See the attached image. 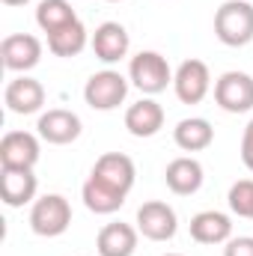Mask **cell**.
I'll use <instances>...</instances> for the list:
<instances>
[{"label":"cell","instance_id":"11","mask_svg":"<svg viewBox=\"0 0 253 256\" xmlns=\"http://www.w3.org/2000/svg\"><path fill=\"white\" fill-rule=\"evenodd\" d=\"M90 176H96L98 182H104L114 191H120L128 196V191L134 188V179H137V167H134V161L128 155H122V152H104L96 161V167H92Z\"/></svg>","mask_w":253,"mask_h":256},{"label":"cell","instance_id":"10","mask_svg":"<svg viewBox=\"0 0 253 256\" xmlns=\"http://www.w3.org/2000/svg\"><path fill=\"white\" fill-rule=\"evenodd\" d=\"M3 102L12 114L18 116H30V114H39L42 104H45V86L36 80V78H27V74H18L6 84L3 90Z\"/></svg>","mask_w":253,"mask_h":256},{"label":"cell","instance_id":"22","mask_svg":"<svg viewBox=\"0 0 253 256\" xmlns=\"http://www.w3.org/2000/svg\"><path fill=\"white\" fill-rule=\"evenodd\" d=\"M72 21H78V15H74V9H72L68 0H42L36 6V24L48 36L57 33V30H63L66 24H72Z\"/></svg>","mask_w":253,"mask_h":256},{"label":"cell","instance_id":"20","mask_svg":"<svg viewBox=\"0 0 253 256\" xmlns=\"http://www.w3.org/2000/svg\"><path fill=\"white\" fill-rule=\"evenodd\" d=\"M80 200H84V206H86L90 212H96V214H114V212H120V208L126 206V194L114 191L110 185L98 182L96 176H90V179L84 182Z\"/></svg>","mask_w":253,"mask_h":256},{"label":"cell","instance_id":"4","mask_svg":"<svg viewBox=\"0 0 253 256\" xmlns=\"http://www.w3.org/2000/svg\"><path fill=\"white\" fill-rule=\"evenodd\" d=\"M126 96H128V78L114 72V68L90 74V80L84 86V102L92 110H116L126 102Z\"/></svg>","mask_w":253,"mask_h":256},{"label":"cell","instance_id":"1","mask_svg":"<svg viewBox=\"0 0 253 256\" xmlns=\"http://www.w3.org/2000/svg\"><path fill=\"white\" fill-rule=\"evenodd\" d=\"M214 36L226 48H244L253 42V3L226 0L214 12Z\"/></svg>","mask_w":253,"mask_h":256},{"label":"cell","instance_id":"28","mask_svg":"<svg viewBox=\"0 0 253 256\" xmlns=\"http://www.w3.org/2000/svg\"><path fill=\"white\" fill-rule=\"evenodd\" d=\"M108 3H120V0H108Z\"/></svg>","mask_w":253,"mask_h":256},{"label":"cell","instance_id":"24","mask_svg":"<svg viewBox=\"0 0 253 256\" xmlns=\"http://www.w3.org/2000/svg\"><path fill=\"white\" fill-rule=\"evenodd\" d=\"M224 256H253V236H238V238H230Z\"/></svg>","mask_w":253,"mask_h":256},{"label":"cell","instance_id":"5","mask_svg":"<svg viewBox=\"0 0 253 256\" xmlns=\"http://www.w3.org/2000/svg\"><path fill=\"white\" fill-rule=\"evenodd\" d=\"M214 104L226 114L253 110V78L248 72H224L214 80Z\"/></svg>","mask_w":253,"mask_h":256},{"label":"cell","instance_id":"6","mask_svg":"<svg viewBox=\"0 0 253 256\" xmlns=\"http://www.w3.org/2000/svg\"><path fill=\"white\" fill-rule=\"evenodd\" d=\"M137 230L149 242H170L179 230V218H176L173 206H167L161 200H149L137 208Z\"/></svg>","mask_w":253,"mask_h":256},{"label":"cell","instance_id":"23","mask_svg":"<svg viewBox=\"0 0 253 256\" xmlns=\"http://www.w3.org/2000/svg\"><path fill=\"white\" fill-rule=\"evenodd\" d=\"M226 202H230V212H232V214L250 218L253 220V179H238V182H232Z\"/></svg>","mask_w":253,"mask_h":256},{"label":"cell","instance_id":"27","mask_svg":"<svg viewBox=\"0 0 253 256\" xmlns=\"http://www.w3.org/2000/svg\"><path fill=\"white\" fill-rule=\"evenodd\" d=\"M161 256H182V254H161Z\"/></svg>","mask_w":253,"mask_h":256},{"label":"cell","instance_id":"8","mask_svg":"<svg viewBox=\"0 0 253 256\" xmlns=\"http://www.w3.org/2000/svg\"><path fill=\"white\" fill-rule=\"evenodd\" d=\"M39 155H42L39 137L30 131H6L0 140V167L33 170L39 164Z\"/></svg>","mask_w":253,"mask_h":256},{"label":"cell","instance_id":"18","mask_svg":"<svg viewBox=\"0 0 253 256\" xmlns=\"http://www.w3.org/2000/svg\"><path fill=\"white\" fill-rule=\"evenodd\" d=\"M126 128L134 137H155L164 128V108L155 98H140L126 110Z\"/></svg>","mask_w":253,"mask_h":256},{"label":"cell","instance_id":"25","mask_svg":"<svg viewBox=\"0 0 253 256\" xmlns=\"http://www.w3.org/2000/svg\"><path fill=\"white\" fill-rule=\"evenodd\" d=\"M242 161L253 173V120L244 126V134H242Z\"/></svg>","mask_w":253,"mask_h":256},{"label":"cell","instance_id":"14","mask_svg":"<svg viewBox=\"0 0 253 256\" xmlns=\"http://www.w3.org/2000/svg\"><path fill=\"white\" fill-rule=\"evenodd\" d=\"M190 238L196 244H226L232 238V220H230V214H224L218 208L196 212L190 218Z\"/></svg>","mask_w":253,"mask_h":256},{"label":"cell","instance_id":"7","mask_svg":"<svg viewBox=\"0 0 253 256\" xmlns=\"http://www.w3.org/2000/svg\"><path fill=\"white\" fill-rule=\"evenodd\" d=\"M212 90V72L202 60H185L173 72V92L182 104H200Z\"/></svg>","mask_w":253,"mask_h":256},{"label":"cell","instance_id":"19","mask_svg":"<svg viewBox=\"0 0 253 256\" xmlns=\"http://www.w3.org/2000/svg\"><path fill=\"white\" fill-rule=\"evenodd\" d=\"M173 140L182 152H202L214 143V128L202 116H188L173 128Z\"/></svg>","mask_w":253,"mask_h":256},{"label":"cell","instance_id":"12","mask_svg":"<svg viewBox=\"0 0 253 256\" xmlns=\"http://www.w3.org/2000/svg\"><path fill=\"white\" fill-rule=\"evenodd\" d=\"M80 128H84L80 126V116L72 114V110H66V108H51V110H45V114L39 116V122H36L39 137L48 140V143H54V146L74 143V140L80 137Z\"/></svg>","mask_w":253,"mask_h":256},{"label":"cell","instance_id":"17","mask_svg":"<svg viewBox=\"0 0 253 256\" xmlns=\"http://www.w3.org/2000/svg\"><path fill=\"white\" fill-rule=\"evenodd\" d=\"M137 236H140V230H134L131 224H122V220L104 224L98 230L96 250H98V256H134Z\"/></svg>","mask_w":253,"mask_h":256},{"label":"cell","instance_id":"3","mask_svg":"<svg viewBox=\"0 0 253 256\" xmlns=\"http://www.w3.org/2000/svg\"><path fill=\"white\" fill-rule=\"evenodd\" d=\"M72 226V206L63 194H45L30 208V230L42 238H57Z\"/></svg>","mask_w":253,"mask_h":256},{"label":"cell","instance_id":"26","mask_svg":"<svg viewBox=\"0 0 253 256\" xmlns=\"http://www.w3.org/2000/svg\"><path fill=\"white\" fill-rule=\"evenodd\" d=\"M0 3H3V6H27L30 0H0Z\"/></svg>","mask_w":253,"mask_h":256},{"label":"cell","instance_id":"21","mask_svg":"<svg viewBox=\"0 0 253 256\" xmlns=\"http://www.w3.org/2000/svg\"><path fill=\"white\" fill-rule=\"evenodd\" d=\"M86 42H90V33H86L84 21L78 18V21L66 24L63 30H57V33L48 36V51L54 57H78L86 48Z\"/></svg>","mask_w":253,"mask_h":256},{"label":"cell","instance_id":"16","mask_svg":"<svg viewBox=\"0 0 253 256\" xmlns=\"http://www.w3.org/2000/svg\"><path fill=\"white\" fill-rule=\"evenodd\" d=\"M202 179H206L202 164H200L196 158H190V155L173 158V161L167 164V170H164V182H167V188L176 194V196H190V194H196L202 188Z\"/></svg>","mask_w":253,"mask_h":256},{"label":"cell","instance_id":"15","mask_svg":"<svg viewBox=\"0 0 253 256\" xmlns=\"http://www.w3.org/2000/svg\"><path fill=\"white\" fill-rule=\"evenodd\" d=\"M36 176L33 170H18V167H3L0 170V196L9 208H21L27 202H36Z\"/></svg>","mask_w":253,"mask_h":256},{"label":"cell","instance_id":"9","mask_svg":"<svg viewBox=\"0 0 253 256\" xmlns=\"http://www.w3.org/2000/svg\"><path fill=\"white\" fill-rule=\"evenodd\" d=\"M0 60L9 72H30L42 60V42L30 33H12L0 42Z\"/></svg>","mask_w":253,"mask_h":256},{"label":"cell","instance_id":"13","mask_svg":"<svg viewBox=\"0 0 253 256\" xmlns=\"http://www.w3.org/2000/svg\"><path fill=\"white\" fill-rule=\"evenodd\" d=\"M128 48H131V39H128V30L120 21H104L96 27L92 33V54L102 60V63H120L128 57Z\"/></svg>","mask_w":253,"mask_h":256},{"label":"cell","instance_id":"2","mask_svg":"<svg viewBox=\"0 0 253 256\" xmlns=\"http://www.w3.org/2000/svg\"><path fill=\"white\" fill-rule=\"evenodd\" d=\"M128 80L140 92L158 96V92L167 90V84H173V72H170V63H167L164 54H158V51H140L128 63Z\"/></svg>","mask_w":253,"mask_h":256}]
</instances>
